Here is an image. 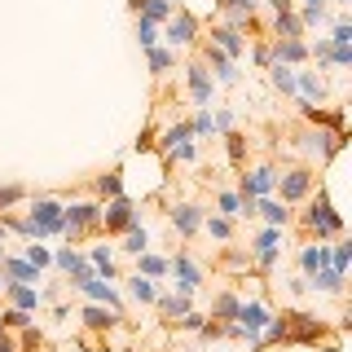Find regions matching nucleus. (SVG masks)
Instances as JSON below:
<instances>
[{
	"mask_svg": "<svg viewBox=\"0 0 352 352\" xmlns=\"http://www.w3.org/2000/svg\"><path fill=\"white\" fill-rule=\"evenodd\" d=\"M300 220V229H304V238H317V242H330V238H344V216L330 207V198L326 190H317V198L308 194L304 198V212L295 216Z\"/></svg>",
	"mask_w": 352,
	"mask_h": 352,
	"instance_id": "nucleus-1",
	"label": "nucleus"
},
{
	"mask_svg": "<svg viewBox=\"0 0 352 352\" xmlns=\"http://www.w3.org/2000/svg\"><path fill=\"white\" fill-rule=\"evenodd\" d=\"M71 247H84V242L102 238V203L88 198V203H62V234Z\"/></svg>",
	"mask_w": 352,
	"mask_h": 352,
	"instance_id": "nucleus-2",
	"label": "nucleus"
},
{
	"mask_svg": "<svg viewBox=\"0 0 352 352\" xmlns=\"http://www.w3.org/2000/svg\"><path fill=\"white\" fill-rule=\"evenodd\" d=\"M313 185H317V172L308 168V163H295V168H282L278 172L273 194H278V203H286V207H300L304 198L313 194Z\"/></svg>",
	"mask_w": 352,
	"mask_h": 352,
	"instance_id": "nucleus-3",
	"label": "nucleus"
},
{
	"mask_svg": "<svg viewBox=\"0 0 352 352\" xmlns=\"http://www.w3.org/2000/svg\"><path fill=\"white\" fill-rule=\"evenodd\" d=\"M282 317V344H335L330 330L308 313H278Z\"/></svg>",
	"mask_w": 352,
	"mask_h": 352,
	"instance_id": "nucleus-4",
	"label": "nucleus"
},
{
	"mask_svg": "<svg viewBox=\"0 0 352 352\" xmlns=\"http://www.w3.org/2000/svg\"><path fill=\"white\" fill-rule=\"evenodd\" d=\"M159 40H168L172 49H194V44L203 40V22H198L190 9L176 5V9H172V18L159 27Z\"/></svg>",
	"mask_w": 352,
	"mask_h": 352,
	"instance_id": "nucleus-5",
	"label": "nucleus"
},
{
	"mask_svg": "<svg viewBox=\"0 0 352 352\" xmlns=\"http://www.w3.org/2000/svg\"><path fill=\"white\" fill-rule=\"evenodd\" d=\"M251 264H256V273L260 278H269L273 269H278V260H282V229H273V225H264L256 238H251Z\"/></svg>",
	"mask_w": 352,
	"mask_h": 352,
	"instance_id": "nucleus-6",
	"label": "nucleus"
},
{
	"mask_svg": "<svg viewBox=\"0 0 352 352\" xmlns=\"http://www.w3.org/2000/svg\"><path fill=\"white\" fill-rule=\"evenodd\" d=\"M168 278L176 291H185V295H194L198 286L207 282V273H203V264L194 260V251H176V256L168 260Z\"/></svg>",
	"mask_w": 352,
	"mask_h": 352,
	"instance_id": "nucleus-7",
	"label": "nucleus"
},
{
	"mask_svg": "<svg viewBox=\"0 0 352 352\" xmlns=\"http://www.w3.org/2000/svg\"><path fill=\"white\" fill-rule=\"evenodd\" d=\"M132 220H141V216H137V203H132L128 194L106 198V203H102V238H119Z\"/></svg>",
	"mask_w": 352,
	"mask_h": 352,
	"instance_id": "nucleus-8",
	"label": "nucleus"
},
{
	"mask_svg": "<svg viewBox=\"0 0 352 352\" xmlns=\"http://www.w3.org/2000/svg\"><path fill=\"white\" fill-rule=\"evenodd\" d=\"M194 49H198V62L212 71V80H216V84H238V80H242V75H238V62L229 58V53H220L212 40H198Z\"/></svg>",
	"mask_w": 352,
	"mask_h": 352,
	"instance_id": "nucleus-9",
	"label": "nucleus"
},
{
	"mask_svg": "<svg viewBox=\"0 0 352 352\" xmlns=\"http://www.w3.org/2000/svg\"><path fill=\"white\" fill-rule=\"evenodd\" d=\"M168 229L181 242H194L198 234H203V207L198 203H172L168 207Z\"/></svg>",
	"mask_w": 352,
	"mask_h": 352,
	"instance_id": "nucleus-10",
	"label": "nucleus"
},
{
	"mask_svg": "<svg viewBox=\"0 0 352 352\" xmlns=\"http://www.w3.org/2000/svg\"><path fill=\"white\" fill-rule=\"evenodd\" d=\"M185 84H190V102L198 110H212V97H216V80H212V71H207L198 58L185 62Z\"/></svg>",
	"mask_w": 352,
	"mask_h": 352,
	"instance_id": "nucleus-11",
	"label": "nucleus"
},
{
	"mask_svg": "<svg viewBox=\"0 0 352 352\" xmlns=\"http://www.w3.org/2000/svg\"><path fill=\"white\" fill-rule=\"evenodd\" d=\"M203 40H212L220 53H229V58H242V49H247V36H242V27L234 22H212V31H203Z\"/></svg>",
	"mask_w": 352,
	"mask_h": 352,
	"instance_id": "nucleus-12",
	"label": "nucleus"
},
{
	"mask_svg": "<svg viewBox=\"0 0 352 352\" xmlns=\"http://www.w3.org/2000/svg\"><path fill=\"white\" fill-rule=\"evenodd\" d=\"M216 212L229 220H256V198H242L238 190H216Z\"/></svg>",
	"mask_w": 352,
	"mask_h": 352,
	"instance_id": "nucleus-13",
	"label": "nucleus"
},
{
	"mask_svg": "<svg viewBox=\"0 0 352 352\" xmlns=\"http://www.w3.org/2000/svg\"><path fill=\"white\" fill-rule=\"evenodd\" d=\"M269 322H273L269 300H242V304H238V326L247 330V335H260Z\"/></svg>",
	"mask_w": 352,
	"mask_h": 352,
	"instance_id": "nucleus-14",
	"label": "nucleus"
},
{
	"mask_svg": "<svg viewBox=\"0 0 352 352\" xmlns=\"http://www.w3.org/2000/svg\"><path fill=\"white\" fill-rule=\"evenodd\" d=\"M5 304L27 308V313H40L49 300H44V291H40V286H31V282H9L5 286Z\"/></svg>",
	"mask_w": 352,
	"mask_h": 352,
	"instance_id": "nucleus-15",
	"label": "nucleus"
},
{
	"mask_svg": "<svg viewBox=\"0 0 352 352\" xmlns=\"http://www.w3.org/2000/svg\"><path fill=\"white\" fill-rule=\"evenodd\" d=\"M84 260L93 264V273H97V278H106V282H119V269H115V247H106L102 238H97L93 247L84 251Z\"/></svg>",
	"mask_w": 352,
	"mask_h": 352,
	"instance_id": "nucleus-16",
	"label": "nucleus"
},
{
	"mask_svg": "<svg viewBox=\"0 0 352 352\" xmlns=\"http://www.w3.org/2000/svg\"><path fill=\"white\" fill-rule=\"evenodd\" d=\"M295 97H300V106H317L326 97V80L322 71H295Z\"/></svg>",
	"mask_w": 352,
	"mask_h": 352,
	"instance_id": "nucleus-17",
	"label": "nucleus"
},
{
	"mask_svg": "<svg viewBox=\"0 0 352 352\" xmlns=\"http://www.w3.org/2000/svg\"><path fill=\"white\" fill-rule=\"evenodd\" d=\"M269 58L282 62V66H304V62H308V44H304V40H282V36H273Z\"/></svg>",
	"mask_w": 352,
	"mask_h": 352,
	"instance_id": "nucleus-18",
	"label": "nucleus"
},
{
	"mask_svg": "<svg viewBox=\"0 0 352 352\" xmlns=\"http://www.w3.org/2000/svg\"><path fill=\"white\" fill-rule=\"evenodd\" d=\"M88 190H93V198H97V203H106V198H119V194H124V168H119V163H115V168L97 172Z\"/></svg>",
	"mask_w": 352,
	"mask_h": 352,
	"instance_id": "nucleus-19",
	"label": "nucleus"
},
{
	"mask_svg": "<svg viewBox=\"0 0 352 352\" xmlns=\"http://www.w3.org/2000/svg\"><path fill=\"white\" fill-rule=\"evenodd\" d=\"M216 269L220 273H256V264H251V251L247 247H234V242H225L216 256Z\"/></svg>",
	"mask_w": 352,
	"mask_h": 352,
	"instance_id": "nucleus-20",
	"label": "nucleus"
},
{
	"mask_svg": "<svg viewBox=\"0 0 352 352\" xmlns=\"http://www.w3.org/2000/svg\"><path fill=\"white\" fill-rule=\"evenodd\" d=\"M256 216L264 220V225H273V229H286V225H291V207H286V203H278V198H273V194H264V198H256Z\"/></svg>",
	"mask_w": 352,
	"mask_h": 352,
	"instance_id": "nucleus-21",
	"label": "nucleus"
},
{
	"mask_svg": "<svg viewBox=\"0 0 352 352\" xmlns=\"http://www.w3.org/2000/svg\"><path fill=\"white\" fill-rule=\"evenodd\" d=\"M295 260H300V273H304V278H313V273L317 269H326V242H317V238H304L300 242V256H295Z\"/></svg>",
	"mask_w": 352,
	"mask_h": 352,
	"instance_id": "nucleus-22",
	"label": "nucleus"
},
{
	"mask_svg": "<svg viewBox=\"0 0 352 352\" xmlns=\"http://www.w3.org/2000/svg\"><path fill=\"white\" fill-rule=\"evenodd\" d=\"M154 308H159V317H163V322H176V317H181V313H190V308H194V295H185V291H172V295H154Z\"/></svg>",
	"mask_w": 352,
	"mask_h": 352,
	"instance_id": "nucleus-23",
	"label": "nucleus"
},
{
	"mask_svg": "<svg viewBox=\"0 0 352 352\" xmlns=\"http://www.w3.org/2000/svg\"><path fill=\"white\" fill-rule=\"evenodd\" d=\"M0 273H5L9 282H31V286L40 282V269H36V264H31L27 256H9V251H5V260H0Z\"/></svg>",
	"mask_w": 352,
	"mask_h": 352,
	"instance_id": "nucleus-24",
	"label": "nucleus"
},
{
	"mask_svg": "<svg viewBox=\"0 0 352 352\" xmlns=\"http://www.w3.org/2000/svg\"><path fill=\"white\" fill-rule=\"evenodd\" d=\"M80 291L88 295V300H97V304H106V308H115V313H124V300H119V291L110 286L106 278H88Z\"/></svg>",
	"mask_w": 352,
	"mask_h": 352,
	"instance_id": "nucleus-25",
	"label": "nucleus"
},
{
	"mask_svg": "<svg viewBox=\"0 0 352 352\" xmlns=\"http://www.w3.org/2000/svg\"><path fill=\"white\" fill-rule=\"evenodd\" d=\"M238 304H242L238 291H216V295H212V308H207V317H212V322H238Z\"/></svg>",
	"mask_w": 352,
	"mask_h": 352,
	"instance_id": "nucleus-26",
	"label": "nucleus"
},
{
	"mask_svg": "<svg viewBox=\"0 0 352 352\" xmlns=\"http://www.w3.org/2000/svg\"><path fill=\"white\" fill-rule=\"evenodd\" d=\"M80 317H84V326H88V330L97 335V330H115V326H119V317H124V313H115V308H106V304H97V300H93V304H88Z\"/></svg>",
	"mask_w": 352,
	"mask_h": 352,
	"instance_id": "nucleus-27",
	"label": "nucleus"
},
{
	"mask_svg": "<svg viewBox=\"0 0 352 352\" xmlns=\"http://www.w3.org/2000/svg\"><path fill=\"white\" fill-rule=\"evenodd\" d=\"M128 5H132V14H137V18H146V22H154V27H163V22H168L172 18V0H128Z\"/></svg>",
	"mask_w": 352,
	"mask_h": 352,
	"instance_id": "nucleus-28",
	"label": "nucleus"
},
{
	"mask_svg": "<svg viewBox=\"0 0 352 352\" xmlns=\"http://www.w3.org/2000/svg\"><path fill=\"white\" fill-rule=\"evenodd\" d=\"M119 251H124V256H141V251H150V234H146L141 220H132L124 234H119Z\"/></svg>",
	"mask_w": 352,
	"mask_h": 352,
	"instance_id": "nucleus-29",
	"label": "nucleus"
},
{
	"mask_svg": "<svg viewBox=\"0 0 352 352\" xmlns=\"http://www.w3.org/2000/svg\"><path fill=\"white\" fill-rule=\"evenodd\" d=\"M128 286V300L132 304H154V295H159V282L154 278H141V273H132V278H119Z\"/></svg>",
	"mask_w": 352,
	"mask_h": 352,
	"instance_id": "nucleus-30",
	"label": "nucleus"
},
{
	"mask_svg": "<svg viewBox=\"0 0 352 352\" xmlns=\"http://www.w3.org/2000/svg\"><path fill=\"white\" fill-rule=\"evenodd\" d=\"M225 154H229V163H234V168H247V154H251V141H247V132L229 128V132H225Z\"/></svg>",
	"mask_w": 352,
	"mask_h": 352,
	"instance_id": "nucleus-31",
	"label": "nucleus"
},
{
	"mask_svg": "<svg viewBox=\"0 0 352 352\" xmlns=\"http://www.w3.org/2000/svg\"><path fill=\"white\" fill-rule=\"evenodd\" d=\"M308 286H313V291H322V295H344V273L339 269H317L313 278H308Z\"/></svg>",
	"mask_w": 352,
	"mask_h": 352,
	"instance_id": "nucleus-32",
	"label": "nucleus"
},
{
	"mask_svg": "<svg viewBox=\"0 0 352 352\" xmlns=\"http://www.w3.org/2000/svg\"><path fill=\"white\" fill-rule=\"evenodd\" d=\"M203 229H207V234H212L216 242H234V234H238V220H229V216H220V212H212V216L203 212Z\"/></svg>",
	"mask_w": 352,
	"mask_h": 352,
	"instance_id": "nucleus-33",
	"label": "nucleus"
},
{
	"mask_svg": "<svg viewBox=\"0 0 352 352\" xmlns=\"http://www.w3.org/2000/svg\"><path fill=\"white\" fill-rule=\"evenodd\" d=\"M132 260H137V273H141V278H154V282H163V278H168V256L141 251V256H132Z\"/></svg>",
	"mask_w": 352,
	"mask_h": 352,
	"instance_id": "nucleus-34",
	"label": "nucleus"
},
{
	"mask_svg": "<svg viewBox=\"0 0 352 352\" xmlns=\"http://www.w3.org/2000/svg\"><path fill=\"white\" fill-rule=\"evenodd\" d=\"M146 62H150L154 75H168L172 66H176V49H163V44H154V49H146Z\"/></svg>",
	"mask_w": 352,
	"mask_h": 352,
	"instance_id": "nucleus-35",
	"label": "nucleus"
},
{
	"mask_svg": "<svg viewBox=\"0 0 352 352\" xmlns=\"http://www.w3.org/2000/svg\"><path fill=\"white\" fill-rule=\"evenodd\" d=\"M80 264H84V251H75L71 242H66V247H58V251H53V269H58L62 278H66V273H71V269H80Z\"/></svg>",
	"mask_w": 352,
	"mask_h": 352,
	"instance_id": "nucleus-36",
	"label": "nucleus"
},
{
	"mask_svg": "<svg viewBox=\"0 0 352 352\" xmlns=\"http://www.w3.org/2000/svg\"><path fill=\"white\" fill-rule=\"evenodd\" d=\"M269 80H273V88H278V93L295 97V66H282V62H273V66H269Z\"/></svg>",
	"mask_w": 352,
	"mask_h": 352,
	"instance_id": "nucleus-37",
	"label": "nucleus"
},
{
	"mask_svg": "<svg viewBox=\"0 0 352 352\" xmlns=\"http://www.w3.org/2000/svg\"><path fill=\"white\" fill-rule=\"evenodd\" d=\"M308 58H317V71H335V44L317 36V44H308Z\"/></svg>",
	"mask_w": 352,
	"mask_h": 352,
	"instance_id": "nucleus-38",
	"label": "nucleus"
},
{
	"mask_svg": "<svg viewBox=\"0 0 352 352\" xmlns=\"http://www.w3.org/2000/svg\"><path fill=\"white\" fill-rule=\"evenodd\" d=\"M31 322H36V313H27V308H14V304L0 308V326H5V330H22V326H31Z\"/></svg>",
	"mask_w": 352,
	"mask_h": 352,
	"instance_id": "nucleus-39",
	"label": "nucleus"
},
{
	"mask_svg": "<svg viewBox=\"0 0 352 352\" xmlns=\"http://www.w3.org/2000/svg\"><path fill=\"white\" fill-rule=\"evenodd\" d=\"M27 185H18V181H9V185H0V212H9V207H18V203H27Z\"/></svg>",
	"mask_w": 352,
	"mask_h": 352,
	"instance_id": "nucleus-40",
	"label": "nucleus"
},
{
	"mask_svg": "<svg viewBox=\"0 0 352 352\" xmlns=\"http://www.w3.org/2000/svg\"><path fill=\"white\" fill-rule=\"evenodd\" d=\"M18 352H44V335H40V330H36V322H31V326H22Z\"/></svg>",
	"mask_w": 352,
	"mask_h": 352,
	"instance_id": "nucleus-41",
	"label": "nucleus"
},
{
	"mask_svg": "<svg viewBox=\"0 0 352 352\" xmlns=\"http://www.w3.org/2000/svg\"><path fill=\"white\" fill-rule=\"evenodd\" d=\"M190 132H194V141L212 137V132H216V124H212V110H198V115L190 119Z\"/></svg>",
	"mask_w": 352,
	"mask_h": 352,
	"instance_id": "nucleus-42",
	"label": "nucleus"
},
{
	"mask_svg": "<svg viewBox=\"0 0 352 352\" xmlns=\"http://www.w3.org/2000/svg\"><path fill=\"white\" fill-rule=\"evenodd\" d=\"M326 40L335 44V49H348V44H352V22H348V18H339L335 27H330V36H326Z\"/></svg>",
	"mask_w": 352,
	"mask_h": 352,
	"instance_id": "nucleus-43",
	"label": "nucleus"
},
{
	"mask_svg": "<svg viewBox=\"0 0 352 352\" xmlns=\"http://www.w3.org/2000/svg\"><path fill=\"white\" fill-rule=\"evenodd\" d=\"M27 260L36 264L40 273H44V269H53V251H49V247H36V242H27Z\"/></svg>",
	"mask_w": 352,
	"mask_h": 352,
	"instance_id": "nucleus-44",
	"label": "nucleus"
},
{
	"mask_svg": "<svg viewBox=\"0 0 352 352\" xmlns=\"http://www.w3.org/2000/svg\"><path fill=\"white\" fill-rule=\"evenodd\" d=\"M137 40H141V49H154V44H159V27L146 22V18H137Z\"/></svg>",
	"mask_w": 352,
	"mask_h": 352,
	"instance_id": "nucleus-45",
	"label": "nucleus"
},
{
	"mask_svg": "<svg viewBox=\"0 0 352 352\" xmlns=\"http://www.w3.org/2000/svg\"><path fill=\"white\" fill-rule=\"evenodd\" d=\"M251 62H256L260 71H269V66H273V58H269V44H264V40H256V49H251Z\"/></svg>",
	"mask_w": 352,
	"mask_h": 352,
	"instance_id": "nucleus-46",
	"label": "nucleus"
},
{
	"mask_svg": "<svg viewBox=\"0 0 352 352\" xmlns=\"http://www.w3.org/2000/svg\"><path fill=\"white\" fill-rule=\"evenodd\" d=\"M0 352H18V339L9 335V330H5V335H0Z\"/></svg>",
	"mask_w": 352,
	"mask_h": 352,
	"instance_id": "nucleus-47",
	"label": "nucleus"
},
{
	"mask_svg": "<svg viewBox=\"0 0 352 352\" xmlns=\"http://www.w3.org/2000/svg\"><path fill=\"white\" fill-rule=\"evenodd\" d=\"M5 234H9V229H5V220H0V247H5Z\"/></svg>",
	"mask_w": 352,
	"mask_h": 352,
	"instance_id": "nucleus-48",
	"label": "nucleus"
},
{
	"mask_svg": "<svg viewBox=\"0 0 352 352\" xmlns=\"http://www.w3.org/2000/svg\"><path fill=\"white\" fill-rule=\"evenodd\" d=\"M5 286H9V278H5V273H0V295H5Z\"/></svg>",
	"mask_w": 352,
	"mask_h": 352,
	"instance_id": "nucleus-49",
	"label": "nucleus"
},
{
	"mask_svg": "<svg viewBox=\"0 0 352 352\" xmlns=\"http://www.w3.org/2000/svg\"><path fill=\"white\" fill-rule=\"evenodd\" d=\"M330 5H352V0H330Z\"/></svg>",
	"mask_w": 352,
	"mask_h": 352,
	"instance_id": "nucleus-50",
	"label": "nucleus"
},
{
	"mask_svg": "<svg viewBox=\"0 0 352 352\" xmlns=\"http://www.w3.org/2000/svg\"><path fill=\"white\" fill-rule=\"evenodd\" d=\"M0 260H5V247H0Z\"/></svg>",
	"mask_w": 352,
	"mask_h": 352,
	"instance_id": "nucleus-51",
	"label": "nucleus"
},
{
	"mask_svg": "<svg viewBox=\"0 0 352 352\" xmlns=\"http://www.w3.org/2000/svg\"><path fill=\"white\" fill-rule=\"evenodd\" d=\"M0 335H5V326H0Z\"/></svg>",
	"mask_w": 352,
	"mask_h": 352,
	"instance_id": "nucleus-52",
	"label": "nucleus"
},
{
	"mask_svg": "<svg viewBox=\"0 0 352 352\" xmlns=\"http://www.w3.org/2000/svg\"><path fill=\"white\" fill-rule=\"evenodd\" d=\"M172 5H176V0H172Z\"/></svg>",
	"mask_w": 352,
	"mask_h": 352,
	"instance_id": "nucleus-53",
	"label": "nucleus"
}]
</instances>
